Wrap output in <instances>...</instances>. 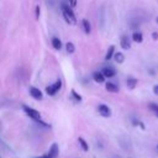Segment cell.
Returning a JSON list of instances; mask_svg holds the SVG:
<instances>
[{"label":"cell","mask_w":158,"mask_h":158,"mask_svg":"<svg viewBox=\"0 0 158 158\" xmlns=\"http://www.w3.org/2000/svg\"><path fill=\"white\" fill-rule=\"evenodd\" d=\"M61 11L62 16L68 25H76L77 24V16L76 13L73 11V7L68 3H62L61 4Z\"/></svg>","instance_id":"cell-1"},{"label":"cell","mask_w":158,"mask_h":158,"mask_svg":"<svg viewBox=\"0 0 158 158\" xmlns=\"http://www.w3.org/2000/svg\"><path fill=\"white\" fill-rule=\"evenodd\" d=\"M62 80L61 79H57L53 84H49L48 87H46V94L47 95H49V97H55L56 94L62 89Z\"/></svg>","instance_id":"cell-2"},{"label":"cell","mask_w":158,"mask_h":158,"mask_svg":"<svg viewBox=\"0 0 158 158\" xmlns=\"http://www.w3.org/2000/svg\"><path fill=\"white\" fill-rule=\"evenodd\" d=\"M22 110H24V112L27 115V116L30 119H32L34 121H37V120H41L42 119L40 111H37L36 109L28 106V105H22Z\"/></svg>","instance_id":"cell-3"},{"label":"cell","mask_w":158,"mask_h":158,"mask_svg":"<svg viewBox=\"0 0 158 158\" xmlns=\"http://www.w3.org/2000/svg\"><path fill=\"white\" fill-rule=\"evenodd\" d=\"M98 112H99L100 116H103V118H110L111 114H112L111 109L106 104H99L98 105Z\"/></svg>","instance_id":"cell-4"},{"label":"cell","mask_w":158,"mask_h":158,"mask_svg":"<svg viewBox=\"0 0 158 158\" xmlns=\"http://www.w3.org/2000/svg\"><path fill=\"white\" fill-rule=\"evenodd\" d=\"M28 93H30V97L34 98L35 100H42L43 99V93L41 91V89H38L36 87H30Z\"/></svg>","instance_id":"cell-5"},{"label":"cell","mask_w":158,"mask_h":158,"mask_svg":"<svg viewBox=\"0 0 158 158\" xmlns=\"http://www.w3.org/2000/svg\"><path fill=\"white\" fill-rule=\"evenodd\" d=\"M100 72L105 76V78H109V79H111V78H114L115 76H116V69H115L114 67H111V66L104 67Z\"/></svg>","instance_id":"cell-6"},{"label":"cell","mask_w":158,"mask_h":158,"mask_svg":"<svg viewBox=\"0 0 158 158\" xmlns=\"http://www.w3.org/2000/svg\"><path fill=\"white\" fill-rule=\"evenodd\" d=\"M120 46L122 49L125 51H127L131 48V38L127 36V35H122L120 37Z\"/></svg>","instance_id":"cell-7"},{"label":"cell","mask_w":158,"mask_h":158,"mask_svg":"<svg viewBox=\"0 0 158 158\" xmlns=\"http://www.w3.org/2000/svg\"><path fill=\"white\" fill-rule=\"evenodd\" d=\"M105 89H106V91L109 93H112V94H116L120 91V88L116 83H114V82H105Z\"/></svg>","instance_id":"cell-8"},{"label":"cell","mask_w":158,"mask_h":158,"mask_svg":"<svg viewBox=\"0 0 158 158\" xmlns=\"http://www.w3.org/2000/svg\"><path fill=\"white\" fill-rule=\"evenodd\" d=\"M131 40L135 42V43H142L143 42V34L141 32V31H137V30H135L132 35H131Z\"/></svg>","instance_id":"cell-9"},{"label":"cell","mask_w":158,"mask_h":158,"mask_svg":"<svg viewBox=\"0 0 158 158\" xmlns=\"http://www.w3.org/2000/svg\"><path fill=\"white\" fill-rule=\"evenodd\" d=\"M91 77H93V80L95 82V83H98V84H104L105 83V80H106V78H105V76L101 72H94L93 74H91Z\"/></svg>","instance_id":"cell-10"},{"label":"cell","mask_w":158,"mask_h":158,"mask_svg":"<svg viewBox=\"0 0 158 158\" xmlns=\"http://www.w3.org/2000/svg\"><path fill=\"white\" fill-rule=\"evenodd\" d=\"M51 43H52V47H53L56 51H61L63 48V42H62V40L59 37H56V36L52 37Z\"/></svg>","instance_id":"cell-11"},{"label":"cell","mask_w":158,"mask_h":158,"mask_svg":"<svg viewBox=\"0 0 158 158\" xmlns=\"http://www.w3.org/2000/svg\"><path fill=\"white\" fill-rule=\"evenodd\" d=\"M82 27H83V31L85 35H90L91 34V24L88 19H83L82 20Z\"/></svg>","instance_id":"cell-12"},{"label":"cell","mask_w":158,"mask_h":158,"mask_svg":"<svg viewBox=\"0 0 158 158\" xmlns=\"http://www.w3.org/2000/svg\"><path fill=\"white\" fill-rule=\"evenodd\" d=\"M137 84H139V79L135 77H127V79H126V85H127L130 90H133L137 87Z\"/></svg>","instance_id":"cell-13"},{"label":"cell","mask_w":158,"mask_h":158,"mask_svg":"<svg viewBox=\"0 0 158 158\" xmlns=\"http://www.w3.org/2000/svg\"><path fill=\"white\" fill-rule=\"evenodd\" d=\"M48 154L52 158H58V156H59V147H58L57 143H52V146L49 147V150H48Z\"/></svg>","instance_id":"cell-14"},{"label":"cell","mask_w":158,"mask_h":158,"mask_svg":"<svg viewBox=\"0 0 158 158\" xmlns=\"http://www.w3.org/2000/svg\"><path fill=\"white\" fill-rule=\"evenodd\" d=\"M78 143H79V147L83 150V152H88L89 151V143L87 142L85 139H83V137H78Z\"/></svg>","instance_id":"cell-15"},{"label":"cell","mask_w":158,"mask_h":158,"mask_svg":"<svg viewBox=\"0 0 158 158\" xmlns=\"http://www.w3.org/2000/svg\"><path fill=\"white\" fill-rule=\"evenodd\" d=\"M112 59L116 62L118 64H122V63L125 62V55L122 53V52H115V55H114Z\"/></svg>","instance_id":"cell-16"},{"label":"cell","mask_w":158,"mask_h":158,"mask_svg":"<svg viewBox=\"0 0 158 158\" xmlns=\"http://www.w3.org/2000/svg\"><path fill=\"white\" fill-rule=\"evenodd\" d=\"M115 52H116V49H115V46H110L106 51V53H105V61H111Z\"/></svg>","instance_id":"cell-17"},{"label":"cell","mask_w":158,"mask_h":158,"mask_svg":"<svg viewBox=\"0 0 158 158\" xmlns=\"http://www.w3.org/2000/svg\"><path fill=\"white\" fill-rule=\"evenodd\" d=\"M70 97H72V99L74 100L76 103H82V100H83L82 95H80V94H79L76 89H72V90H70Z\"/></svg>","instance_id":"cell-18"},{"label":"cell","mask_w":158,"mask_h":158,"mask_svg":"<svg viewBox=\"0 0 158 158\" xmlns=\"http://www.w3.org/2000/svg\"><path fill=\"white\" fill-rule=\"evenodd\" d=\"M64 46H66V51L68 55H73L76 52V45L73 43V42H67Z\"/></svg>","instance_id":"cell-19"},{"label":"cell","mask_w":158,"mask_h":158,"mask_svg":"<svg viewBox=\"0 0 158 158\" xmlns=\"http://www.w3.org/2000/svg\"><path fill=\"white\" fill-rule=\"evenodd\" d=\"M148 109L153 112V115L158 119V104L157 103H150L148 104Z\"/></svg>","instance_id":"cell-20"},{"label":"cell","mask_w":158,"mask_h":158,"mask_svg":"<svg viewBox=\"0 0 158 158\" xmlns=\"http://www.w3.org/2000/svg\"><path fill=\"white\" fill-rule=\"evenodd\" d=\"M35 16H36V20H38L40 16H41V7H40V5H36V7H35Z\"/></svg>","instance_id":"cell-21"},{"label":"cell","mask_w":158,"mask_h":158,"mask_svg":"<svg viewBox=\"0 0 158 158\" xmlns=\"http://www.w3.org/2000/svg\"><path fill=\"white\" fill-rule=\"evenodd\" d=\"M77 3H78V0H68V4H69L73 9H74V7L77 6Z\"/></svg>","instance_id":"cell-22"},{"label":"cell","mask_w":158,"mask_h":158,"mask_svg":"<svg viewBox=\"0 0 158 158\" xmlns=\"http://www.w3.org/2000/svg\"><path fill=\"white\" fill-rule=\"evenodd\" d=\"M137 127H140L141 130H143V131H145V130H146V125H145V124L140 120V121H139V125H137Z\"/></svg>","instance_id":"cell-23"},{"label":"cell","mask_w":158,"mask_h":158,"mask_svg":"<svg viewBox=\"0 0 158 158\" xmlns=\"http://www.w3.org/2000/svg\"><path fill=\"white\" fill-rule=\"evenodd\" d=\"M152 40L153 41H158V32H157V31H153V32H152Z\"/></svg>","instance_id":"cell-24"},{"label":"cell","mask_w":158,"mask_h":158,"mask_svg":"<svg viewBox=\"0 0 158 158\" xmlns=\"http://www.w3.org/2000/svg\"><path fill=\"white\" fill-rule=\"evenodd\" d=\"M153 93L158 97V84H156V85L153 87Z\"/></svg>","instance_id":"cell-25"},{"label":"cell","mask_w":158,"mask_h":158,"mask_svg":"<svg viewBox=\"0 0 158 158\" xmlns=\"http://www.w3.org/2000/svg\"><path fill=\"white\" fill-rule=\"evenodd\" d=\"M35 158H52V157L47 153V154H45V156H40V157H35Z\"/></svg>","instance_id":"cell-26"},{"label":"cell","mask_w":158,"mask_h":158,"mask_svg":"<svg viewBox=\"0 0 158 158\" xmlns=\"http://www.w3.org/2000/svg\"><path fill=\"white\" fill-rule=\"evenodd\" d=\"M148 72H150V76H156V70L154 69H148Z\"/></svg>","instance_id":"cell-27"},{"label":"cell","mask_w":158,"mask_h":158,"mask_svg":"<svg viewBox=\"0 0 158 158\" xmlns=\"http://www.w3.org/2000/svg\"><path fill=\"white\" fill-rule=\"evenodd\" d=\"M156 22H157V24H158V16H157V17H156Z\"/></svg>","instance_id":"cell-28"},{"label":"cell","mask_w":158,"mask_h":158,"mask_svg":"<svg viewBox=\"0 0 158 158\" xmlns=\"http://www.w3.org/2000/svg\"><path fill=\"white\" fill-rule=\"evenodd\" d=\"M157 151H158V145H157Z\"/></svg>","instance_id":"cell-29"}]
</instances>
